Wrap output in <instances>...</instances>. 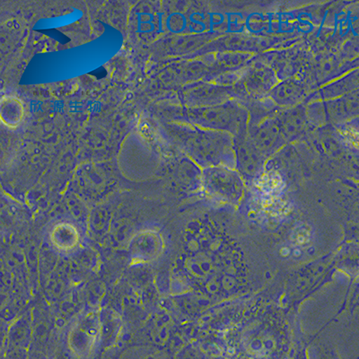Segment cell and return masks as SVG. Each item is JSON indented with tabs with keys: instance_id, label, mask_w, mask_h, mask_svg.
Listing matches in <instances>:
<instances>
[{
	"instance_id": "obj_10",
	"label": "cell",
	"mask_w": 359,
	"mask_h": 359,
	"mask_svg": "<svg viewBox=\"0 0 359 359\" xmlns=\"http://www.w3.org/2000/svg\"><path fill=\"white\" fill-rule=\"evenodd\" d=\"M253 57H255V54L249 53H217L216 62H215L212 69H211V73L213 74L211 79H214L221 74L242 72Z\"/></svg>"
},
{
	"instance_id": "obj_13",
	"label": "cell",
	"mask_w": 359,
	"mask_h": 359,
	"mask_svg": "<svg viewBox=\"0 0 359 359\" xmlns=\"http://www.w3.org/2000/svg\"><path fill=\"white\" fill-rule=\"evenodd\" d=\"M347 125H348L349 127L354 128V129L359 130V117L348 121Z\"/></svg>"
},
{
	"instance_id": "obj_7",
	"label": "cell",
	"mask_w": 359,
	"mask_h": 359,
	"mask_svg": "<svg viewBox=\"0 0 359 359\" xmlns=\"http://www.w3.org/2000/svg\"><path fill=\"white\" fill-rule=\"evenodd\" d=\"M323 102L326 123H347L348 121L359 117V89L341 97Z\"/></svg>"
},
{
	"instance_id": "obj_2",
	"label": "cell",
	"mask_w": 359,
	"mask_h": 359,
	"mask_svg": "<svg viewBox=\"0 0 359 359\" xmlns=\"http://www.w3.org/2000/svg\"><path fill=\"white\" fill-rule=\"evenodd\" d=\"M197 117L202 126L229 133L233 137L248 131L249 111L236 99L201 109L197 111Z\"/></svg>"
},
{
	"instance_id": "obj_3",
	"label": "cell",
	"mask_w": 359,
	"mask_h": 359,
	"mask_svg": "<svg viewBox=\"0 0 359 359\" xmlns=\"http://www.w3.org/2000/svg\"><path fill=\"white\" fill-rule=\"evenodd\" d=\"M277 112L248 127L249 137L253 145L267 160L280 151L282 147L287 144L276 118Z\"/></svg>"
},
{
	"instance_id": "obj_5",
	"label": "cell",
	"mask_w": 359,
	"mask_h": 359,
	"mask_svg": "<svg viewBox=\"0 0 359 359\" xmlns=\"http://www.w3.org/2000/svg\"><path fill=\"white\" fill-rule=\"evenodd\" d=\"M313 93L306 81L300 78H290L280 81L267 97L278 107L285 109L304 104Z\"/></svg>"
},
{
	"instance_id": "obj_12",
	"label": "cell",
	"mask_w": 359,
	"mask_h": 359,
	"mask_svg": "<svg viewBox=\"0 0 359 359\" xmlns=\"http://www.w3.org/2000/svg\"><path fill=\"white\" fill-rule=\"evenodd\" d=\"M346 67H347L348 72L359 67V57L358 59L354 60L353 62H346Z\"/></svg>"
},
{
	"instance_id": "obj_4",
	"label": "cell",
	"mask_w": 359,
	"mask_h": 359,
	"mask_svg": "<svg viewBox=\"0 0 359 359\" xmlns=\"http://www.w3.org/2000/svg\"><path fill=\"white\" fill-rule=\"evenodd\" d=\"M233 137V151L236 155V168L247 175L259 176L264 172L265 158L253 145L248 131Z\"/></svg>"
},
{
	"instance_id": "obj_11",
	"label": "cell",
	"mask_w": 359,
	"mask_h": 359,
	"mask_svg": "<svg viewBox=\"0 0 359 359\" xmlns=\"http://www.w3.org/2000/svg\"><path fill=\"white\" fill-rule=\"evenodd\" d=\"M6 109L2 108V118L6 116L4 123L6 126L15 127L18 124L20 123L22 118V105L21 102L17 100L15 104L14 109L11 110V100L9 98H6V105L2 104Z\"/></svg>"
},
{
	"instance_id": "obj_6",
	"label": "cell",
	"mask_w": 359,
	"mask_h": 359,
	"mask_svg": "<svg viewBox=\"0 0 359 359\" xmlns=\"http://www.w3.org/2000/svg\"><path fill=\"white\" fill-rule=\"evenodd\" d=\"M306 104L291 108L280 109L276 114L282 135L287 143L294 142L304 136L311 124L307 117Z\"/></svg>"
},
{
	"instance_id": "obj_1",
	"label": "cell",
	"mask_w": 359,
	"mask_h": 359,
	"mask_svg": "<svg viewBox=\"0 0 359 359\" xmlns=\"http://www.w3.org/2000/svg\"><path fill=\"white\" fill-rule=\"evenodd\" d=\"M280 83L271 67L256 57L250 60L241 72L238 81L233 86L236 100L239 102L262 100Z\"/></svg>"
},
{
	"instance_id": "obj_9",
	"label": "cell",
	"mask_w": 359,
	"mask_h": 359,
	"mask_svg": "<svg viewBox=\"0 0 359 359\" xmlns=\"http://www.w3.org/2000/svg\"><path fill=\"white\" fill-rule=\"evenodd\" d=\"M207 182L215 191L226 196L238 194L241 189V180L236 172L226 166L219 165L208 169Z\"/></svg>"
},
{
	"instance_id": "obj_8",
	"label": "cell",
	"mask_w": 359,
	"mask_h": 359,
	"mask_svg": "<svg viewBox=\"0 0 359 359\" xmlns=\"http://www.w3.org/2000/svg\"><path fill=\"white\" fill-rule=\"evenodd\" d=\"M359 89V67L344 74L341 78L333 80L322 88L312 93L304 104L313 102L328 101L341 97L355 90Z\"/></svg>"
}]
</instances>
